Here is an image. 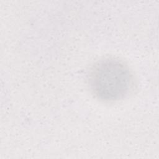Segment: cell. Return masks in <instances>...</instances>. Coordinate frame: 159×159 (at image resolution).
Segmentation results:
<instances>
[{"mask_svg":"<svg viewBox=\"0 0 159 159\" xmlns=\"http://www.w3.org/2000/svg\"><path fill=\"white\" fill-rule=\"evenodd\" d=\"M94 96L106 102L116 101L126 97L134 84L129 67L116 58L99 60L91 68L88 78Z\"/></svg>","mask_w":159,"mask_h":159,"instance_id":"obj_1","label":"cell"}]
</instances>
